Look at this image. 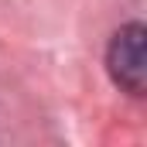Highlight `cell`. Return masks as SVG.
<instances>
[{"instance_id":"cell-1","label":"cell","mask_w":147,"mask_h":147,"mask_svg":"<svg viewBox=\"0 0 147 147\" xmlns=\"http://www.w3.org/2000/svg\"><path fill=\"white\" fill-rule=\"evenodd\" d=\"M144 41H147V28L144 24H127L120 28L110 41L106 51V69H110L113 82L130 92L140 96L147 86V58H144Z\"/></svg>"}]
</instances>
